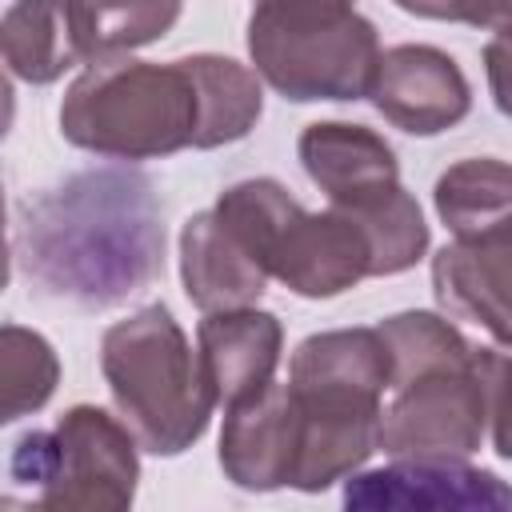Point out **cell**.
<instances>
[{
  "label": "cell",
  "instance_id": "cell-4",
  "mask_svg": "<svg viewBox=\"0 0 512 512\" xmlns=\"http://www.w3.org/2000/svg\"><path fill=\"white\" fill-rule=\"evenodd\" d=\"M248 56L284 100H364L380 64V36L340 0H260L248 16Z\"/></svg>",
  "mask_w": 512,
  "mask_h": 512
},
{
  "label": "cell",
  "instance_id": "cell-3",
  "mask_svg": "<svg viewBox=\"0 0 512 512\" xmlns=\"http://www.w3.org/2000/svg\"><path fill=\"white\" fill-rule=\"evenodd\" d=\"M100 372L116 416L132 428L144 452L180 456L212 420L216 392L168 304H144L100 336Z\"/></svg>",
  "mask_w": 512,
  "mask_h": 512
},
{
  "label": "cell",
  "instance_id": "cell-10",
  "mask_svg": "<svg viewBox=\"0 0 512 512\" xmlns=\"http://www.w3.org/2000/svg\"><path fill=\"white\" fill-rule=\"evenodd\" d=\"M368 96L376 112L408 136H440L472 112L464 68L436 44L384 48Z\"/></svg>",
  "mask_w": 512,
  "mask_h": 512
},
{
  "label": "cell",
  "instance_id": "cell-1",
  "mask_svg": "<svg viewBox=\"0 0 512 512\" xmlns=\"http://www.w3.org/2000/svg\"><path fill=\"white\" fill-rule=\"evenodd\" d=\"M16 268L44 296L112 308L164 272V220L152 180L88 168L24 200L12 224Z\"/></svg>",
  "mask_w": 512,
  "mask_h": 512
},
{
  "label": "cell",
  "instance_id": "cell-20",
  "mask_svg": "<svg viewBox=\"0 0 512 512\" xmlns=\"http://www.w3.org/2000/svg\"><path fill=\"white\" fill-rule=\"evenodd\" d=\"M376 332H380V340L388 348V364H392L388 388H400L428 372L464 368L472 356V344L464 340V332L440 312H424V308L396 312V316L380 320Z\"/></svg>",
  "mask_w": 512,
  "mask_h": 512
},
{
  "label": "cell",
  "instance_id": "cell-15",
  "mask_svg": "<svg viewBox=\"0 0 512 512\" xmlns=\"http://www.w3.org/2000/svg\"><path fill=\"white\" fill-rule=\"evenodd\" d=\"M432 292L444 316L468 320L512 348V236L444 244L432 256Z\"/></svg>",
  "mask_w": 512,
  "mask_h": 512
},
{
  "label": "cell",
  "instance_id": "cell-26",
  "mask_svg": "<svg viewBox=\"0 0 512 512\" xmlns=\"http://www.w3.org/2000/svg\"><path fill=\"white\" fill-rule=\"evenodd\" d=\"M392 4L424 20H452V0H392Z\"/></svg>",
  "mask_w": 512,
  "mask_h": 512
},
{
  "label": "cell",
  "instance_id": "cell-6",
  "mask_svg": "<svg viewBox=\"0 0 512 512\" xmlns=\"http://www.w3.org/2000/svg\"><path fill=\"white\" fill-rule=\"evenodd\" d=\"M484 444H488V412L472 356L464 368L428 372L400 388H388L376 428V452L392 460H408V456L468 460Z\"/></svg>",
  "mask_w": 512,
  "mask_h": 512
},
{
  "label": "cell",
  "instance_id": "cell-8",
  "mask_svg": "<svg viewBox=\"0 0 512 512\" xmlns=\"http://www.w3.org/2000/svg\"><path fill=\"white\" fill-rule=\"evenodd\" d=\"M268 272L296 296L328 300L372 276V244L364 224L344 208L308 212L300 200L276 228Z\"/></svg>",
  "mask_w": 512,
  "mask_h": 512
},
{
  "label": "cell",
  "instance_id": "cell-22",
  "mask_svg": "<svg viewBox=\"0 0 512 512\" xmlns=\"http://www.w3.org/2000/svg\"><path fill=\"white\" fill-rule=\"evenodd\" d=\"M0 376H4V424L40 412L56 384H60V356L56 348L24 328V324H4L0 328Z\"/></svg>",
  "mask_w": 512,
  "mask_h": 512
},
{
  "label": "cell",
  "instance_id": "cell-21",
  "mask_svg": "<svg viewBox=\"0 0 512 512\" xmlns=\"http://www.w3.org/2000/svg\"><path fill=\"white\" fill-rule=\"evenodd\" d=\"M344 212H352L368 232L372 276H400V272L416 268V260L428 252L424 212L404 184H396L392 192H384L360 208H344Z\"/></svg>",
  "mask_w": 512,
  "mask_h": 512
},
{
  "label": "cell",
  "instance_id": "cell-19",
  "mask_svg": "<svg viewBox=\"0 0 512 512\" xmlns=\"http://www.w3.org/2000/svg\"><path fill=\"white\" fill-rule=\"evenodd\" d=\"M184 0H68L80 60L128 56L172 32Z\"/></svg>",
  "mask_w": 512,
  "mask_h": 512
},
{
  "label": "cell",
  "instance_id": "cell-12",
  "mask_svg": "<svg viewBox=\"0 0 512 512\" xmlns=\"http://www.w3.org/2000/svg\"><path fill=\"white\" fill-rule=\"evenodd\" d=\"M180 280L200 312H224L256 304L272 272L256 240L212 204L180 228Z\"/></svg>",
  "mask_w": 512,
  "mask_h": 512
},
{
  "label": "cell",
  "instance_id": "cell-14",
  "mask_svg": "<svg viewBox=\"0 0 512 512\" xmlns=\"http://www.w3.org/2000/svg\"><path fill=\"white\" fill-rule=\"evenodd\" d=\"M296 156L308 180L336 208H360L400 184V164L392 144L364 124L316 120L300 132Z\"/></svg>",
  "mask_w": 512,
  "mask_h": 512
},
{
  "label": "cell",
  "instance_id": "cell-5",
  "mask_svg": "<svg viewBox=\"0 0 512 512\" xmlns=\"http://www.w3.org/2000/svg\"><path fill=\"white\" fill-rule=\"evenodd\" d=\"M140 440L132 428L96 408L72 404L56 428H32L12 444L8 484L36 508L124 512L140 484Z\"/></svg>",
  "mask_w": 512,
  "mask_h": 512
},
{
  "label": "cell",
  "instance_id": "cell-16",
  "mask_svg": "<svg viewBox=\"0 0 512 512\" xmlns=\"http://www.w3.org/2000/svg\"><path fill=\"white\" fill-rule=\"evenodd\" d=\"M432 204L456 240H504L512 236V164L496 156L456 160L440 172Z\"/></svg>",
  "mask_w": 512,
  "mask_h": 512
},
{
  "label": "cell",
  "instance_id": "cell-11",
  "mask_svg": "<svg viewBox=\"0 0 512 512\" xmlns=\"http://www.w3.org/2000/svg\"><path fill=\"white\" fill-rule=\"evenodd\" d=\"M300 404L288 384H268L260 396L224 408L220 468L244 492L292 488L300 464Z\"/></svg>",
  "mask_w": 512,
  "mask_h": 512
},
{
  "label": "cell",
  "instance_id": "cell-24",
  "mask_svg": "<svg viewBox=\"0 0 512 512\" xmlns=\"http://www.w3.org/2000/svg\"><path fill=\"white\" fill-rule=\"evenodd\" d=\"M484 76H488L492 104L512 120V32L492 36L484 44Z\"/></svg>",
  "mask_w": 512,
  "mask_h": 512
},
{
  "label": "cell",
  "instance_id": "cell-7",
  "mask_svg": "<svg viewBox=\"0 0 512 512\" xmlns=\"http://www.w3.org/2000/svg\"><path fill=\"white\" fill-rule=\"evenodd\" d=\"M388 380L392 364L376 328L312 332L288 360V388L312 416L380 420Z\"/></svg>",
  "mask_w": 512,
  "mask_h": 512
},
{
  "label": "cell",
  "instance_id": "cell-23",
  "mask_svg": "<svg viewBox=\"0 0 512 512\" xmlns=\"http://www.w3.org/2000/svg\"><path fill=\"white\" fill-rule=\"evenodd\" d=\"M472 368H476V380L484 392L488 444L500 460H512V356L472 344Z\"/></svg>",
  "mask_w": 512,
  "mask_h": 512
},
{
  "label": "cell",
  "instance_id": "cell-17",
  "mask_svg": "<svg viewBox=\"0 0 512 512\" xmlns=\"http://www.w3.org/2000/svg\"><path fill=\"white\" fill-rule=\"evenodd\" d=\"M4 64L24 84H56L76 60L68 0H12L0 24Z\"/></svg>",
  "mask_w": 512,
  "mask_h": 512
},
{
  "label": "cell",
  "instance_id": "cell-9",
  "mask_svg": "<svg viewBox=\"0 0 512 512\" xmlns=\"http://www.w3.org/2000/svg\"><path fill=\"white\" fill-rule=\"evenodd\" d=\"M344 508L352 512H512V484L468 460L408 456L344 480Z\"/></svg>",
  "mask_w": 512,
  "mask_h": 512
},
{
  "label": "cell",
  "instance_id": "cell-18",
  "mask_svg": "<svg viewBox=\"0 0 512 512\" xmlns=\"http://www.w3.org/2000/svg\"><path fill=\"white\" fill-rule=\"evenodd\" d=\"M184 60H188L196 88H200L196 148L204 152V148L244 140L264 112V88H260L256 68H248L232 56H216V52H192Z\"/></svg>",
  "mask_w": 512,
  "mask_h": 512
},
{
  "label": "cell",
  "instance_id": "cell-13",
  "mask_svg": "<svg viewBox=\"0 0 512 512\" xmlns=\"http://www.w3.org/2000/svg\"><path fill=\"white\" fill-rule=\"evenodd\" d=\"M196 352L216 392V404L232 408L260 396L276 380L284 352V324L256 304L204 312V320L196 324Z\"/></svg>",
  "mask_w": 512,
  "mask_h": 512
},
{
  "label": "cell",
  "instance_id": "cell-2",
  "mask_svg": "<svg viewBox=\"0 0 512 512\" xmlns=\"http://www.w3.org/2000/svg\"><path fill=\"white\" fill-rule=\"evenodd\" d=\"M60 132L104 160H160L196 148L200 88L188 60H92L64 92Z\"/></svg>",
  "mask_w": 512,
  "mask_h": 512
},
{
  "label": "cell",
  "instance_id": "cell-27",
  "mask_svg": "<svg viewBox=\"0 0 512 512\" xmlns=\"http://www.w3.org/2000/svg\"><path fill=\"white\" fill-rule=\"evenodd\" d=\"M340 4H352V0H340Z\"/></svg>",
  "mask_w": 512,
  "mask_h": 512
},
{
  "label": "cell",
  "instance_id": "cell-25",
  "mask_svg": "<svg viewBox=\"0 0 512 512\" xmlns=\"http://www.w3.org/2000/svg\"><path fill=\"white\" fill-rule=\"evenodd\" d=\"M452 20L508 36L512 32V0H452Z\"/></svg>",
  "mask_w": 512,
  "mask_h": 512
}]
</instances>
